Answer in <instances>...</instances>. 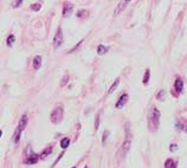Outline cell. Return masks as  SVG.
Listing matches in <instances>:
<instances>
[{
    "label": "cell",
    "instance_id": "cell-1",
    "mask_svg": "<svg viewBox=\"0 0 187 168\" xmlns=\"http://www.w3.org/2000/svg\"><path fill=\"white\" fill-rule=\"evenodd\" d=\"M159 123H160V111L155 107H153L152 112L149 115V125H151L152 130H155L159 127Z\"/></svg>",
    "mask_w": 187,
    "mask_h": 168
},
{
    "label": "cell",
    "instance_id": "cell-2",
    "mask_svg": "<svg viewBox=\"0 0 187 168\" xmlns=\"http://www.w3.org/2000/svg\"><path fill=\"white\" fill-rule=\"evenodd\" d=\"M63 115H64V110L60 106L55 108L53 111L51 112V122L55 124H58L62 120H63Z\"/></svg>",
    "mask_w": 187,
    "mask_h": 168
},
{
    "label": "cell",
    "instance_id": "cell-3",
    "mask_svg": "<svg viewBox=\"0 0 187 168\" xmlns=\"http://www.w3.org/2000/svg\"><path fill=\"white\" fill-rule=\"evenodd\" d=\"M62 44H63V33H62L60 29H58V31H57V33L55 34V38H53V46L57 49Z\"/></svg>",
    "mask_w": 187,
    "mask_h": 168
},
{
    "label": "cell",
    "instance_id": "cell-4",
    "mask_svg": "<svg viewBox=\"0 0 187 168\" xmlns=\"http://www.w3.org/2000/svg\"><path fill=\"white\" fill-rule=\"evenodd\" d=\"M72 8H73L72 3H64V5H63V17H69L72 13Z\"/></svg>",
    "mask_w": 187,
    "mask_h": 168
},
{
    "label": "cell",
    "instance_id": "cell-5",
    "mask_svg": "<svg viewBox=\"0 0 187 168\" xmlns=\"http://www.w3.org/2000/svg\"><path fill=\"white\" fill-rule=\"evenodd\" d=\"M127 101H128V95L127 94H123L121 97H120V99L116 102V108L117 109H121V108H123L124 107V104L127 103Z\"/></svg>",
    "mask_w": 187,
    "mask_h": 168
},
{
    "label": "cell",
    "instance_id": "cell-6",
    "mask_svg": "<svg viewBox=\"0 0 187 168\" xmlns=\"http://www.w3.org/2000/svg\"><path fill=\"white\" fill-rule=\"evenodd\" d=\"M128 4H129V1H121L119 5H117V7L115 8V12H114V14L115 16H117V14H120L121 12L126 8L127 6H128Z\"/></svg>",
    "mask_w": 187,
    "mask_h": 168
},
{
    "label": "cell",
    "instance_id": "cell-7",
    "mask_svg": "<svg viewBox=\"0 0 187 168\" xmlns=\"http://www.w3.org/2000/svg\"><path fill=\"white\" fill-rule=\"evenodd\" d=\"M26 124H27V116H26V115H23L21 117H20V121H19V125H18V128L23 132L24 129H25V127H26Z\"/></svg>",
    "mask_w": 187,
    "mask_h": 168
},
{
    "label": "cell",
    "instance_id": "cell-8",
    "mask_svg": "<svg viewBox=\"0 0 187 168\" xmlns=\"http://www.w3.org/2000/svg\"><path fill=\"white\" fill-rule=\"evenodd\" d=\"M40 65H42V57L40 56H36L34 59H33V68L36 70H38L40 68Z\"/></svg>",
    "mask_w": 187,
    "mask_h": 168
},
{
    "label": "cell",
    "instance_id": "cell-9",
    "mask_svg": "<svg viewBox=\"0 0 187 168\" xmlns=\"http://www.w3.org/2000/svg\"><path fill=\"white\" fill-rule=\"evenodd\" d=\"M174 88H175L179 93L182 90V88H184V83H182V81H181L180 78H177V80H175V82H174Z\"/></svg>",
    "mask_w": 187,
    "mask_h": 168
},
{
    "label": "cell",
    "instance_id": "cell-10",
    "mask_svg": "<svg viewBox=\"0 0 187 168\" xmlns=\"http://www.w3.org/2000/svg\"><path fill=\"white\" fill-rule=\"evenodd\" d=\"M29 159H27V163H30V165H33V163H36L37 161H38V159H39V156L37 154H32V155H29Z\"/></svg>",
    "mask_w": 187,
    "mask_h": 168
},
{
    "label": "cell",
    "instance_id": "cell-11",
    "mask_svg": "<svg viewBox=\"0 0 187 168\" xmlns=\"http://www.w3.org/2000/svg\"><path fill=\"white\" fill-rule=\"evenodd\" d=\"M20 135H21V130H20L19 128H17L16 132H14V135H13V142H14V143H18V142H19Z\"/></svg>",
    "mask_w": 187,
    "mask_h": 168
},
{
    "label": "cell",
    "instance_id": "cell-12",
    "mask_svg": "<svg viewBox=\"0 0 187 168\" xmlns=\"http://www.w3.org/2000/svg\"><path fill=\"white\" fill-rule=\"evenodd\" d=\"M108 50H109V47H107L104 45H98V47H97V53L98 55H104V53L108 52Z\"/></svg>",
    "mask_w": 187,
    "mask_h": 168
},
{
    "label": "cell",
    "instance_id": "cell-13",
    "mask_svg": "<svg viewBox=\"0 0 187 168\" xmlns=\"http://www.w3.org/2000/svg\"><path fill=\"white\" fill-rule=\"evenodd\" d=\"M119 83H120V78H116V80H115V82L113 83V85H111V86H110V89L108 90V94H113V93L115 91V89L117 88Z\"/></svg>",
    "mask_w": 187,
    "mask_h": 168
},
{
    "label": "cell",
    "instance_id": "cell-14",
    "mask_svg": "<svg viewBox=\"0 0 187 168\" xmlns=\"http://www.w3.org/2000/svg\"><path fill=\"white\" fill-rule=\"evenodd\" d=\"M69 145H70V140H69L68 137L62 139V141H60V147H62V148L65 149V148H68V147H69Z\"/></svg>",
    "mask_w": 187,
    "mask_h": 168
},
{
    "label": "cell",
    "instance_id": "cell-15",
    "mask_svg": "<svg viewBox=\"0 0 187 168\" xmlns=\"http://www.w3.org/2000/svg\"><path fill=\"white\" fill-rule=\"evenodd\" d=\"M52 152V147H47L42 154H40V159H45L46 156H47V155L50 154V153H51Z\"/></svg>",
    "mask_w": 187,
    "mask_h": 168
},
{
    "label": "cell",
    "instance_id": "cell-16",
    "mask_svg": "<svg viewBox=\"0 0 187 168\" xmlns=\"http://www.w3.org/2000/svg\"><path fill=\"white\" fill-rule=\"evenodd\" d=\"M149 77H151V71H149V69H147L146 71H145V76H143V84H147L148 83V81H149Z\"/></svg>",
    "mask_w": 187,
    "mask_h": 168
},
{
    "label": "cell",
    "instance_id": "cell-17",
    "mask_svg": "<svg viewBox=\"0 0 187 168\" xmlns=\"http://www.w3.org/2000/svg\"><path fill=\"white\" fill-rule=\"evenodd\" d=\"M14 40H16V37L13 36V34H11V36H8V38H7V46H12L13 45V43H14Z\"/></svg>",
    "mask_w": 187,
    "mask_h": 168
},
{
    "label": "cell",
    "instance_id": "cell-18",
    "mask_svg": "<svg viewBox=\"0 0 187 168\" xmlns=\"http://www.w3.org/2000/svg\"><path fill=\"white\" fill-rule=\"evenodd\" d=\"M166 168H177V166H175V163H174V161L172 160V159H168L167 161H166Z\"/></svg>",
    "mask_w": 187,
    "mask_h": 168
},
{
    "label": "cell",
    "instance_id": "cell-19",
    "mask_svg": "<svg viewBox=\"0 0 187 168\" xmlns=\"http://www.w3.org/2000/svg\"><path fill=\"white\" fill-rule=\"evenodd\" d=\"M31 8H32L33 11H39V10L42 8V5H40L39 3H36V4H33V5L31 6Z\"/></svg>",
    "mask_w": 187,
    "mask_h": 168
},
{
    "label": "cell",
    "instance_id": "cell-20",
    "mask_svg": "<svg viewBox=\"0 0 187 168\" xmlns=\"http://www.w3.org/2000/svg\"><path fill=\"white\" fill-rule=\"evenodd\" d=\"M68 81H69V76H68V75H65V76L63 77V81L60 82V86H64V85L66 84V82H68Z\"/></svg>",
    "mask_w": 187,
    "mask_h": 168
},
{
    "label": "cell",
    "instance_id": "cell-21",
    "mask_svg": "<svg viewBox=\"0 0 187 168\" xmlns=\"http://www.w3.org/2000/svg\"><path fill=\"white\" fill-rule=\"evenodd\" d=\"M98 125H99V112L96 115V121H95V129L96 130L98 129Z\"/></svg>",
    "mask_w": 187,
    "mask_h": 168
},
{
    "label": "cell",
    "instance_id": "cell-22",
    "mask_svg": "<svg viewBox=\"0 0 187 168\" xmlns=\"http://www.w3.org/2000/svg\"><path fill=\"white\" fill-rule=\"evenodd\" d=\"M108 135H109V132L108 130H105L104 133H103V139H102V142L104 143V142L107 141V139H108Z\"/></svg>",
    "mask_w": 187,
    "mask_h": 168
},
{
    "label": "cell",
    "instance_id": "cell-23",
    "mask_svg": "<svg viewBox=\"0 0 187 168\" xmlns=\"http://www.w3.org/2000/svg\"><path fill=\"white\" fill-rule=\"evenodd\" d=\"M12 4H13V5H12L13 7H18V6H20L23 4V1H21V0H18V1H13Z\"/></svg>",
    "mask_w": 187,
    "mask_h": 168
},
{
    "label": "cell",
    "instance_id": "cell-24",
    "mask_svg": "<svg viewBox=\"0 0 187 168\" xmlns=\"http://www.w3.org/2000/svg\"><path fill=\"white\" fill-rule=\"evenodd\" d=\"M178 149V146L177 145H171V152H175Z\"/></svg>",
    "mask_w": 187,
    "mask_h": 168
},
{
    "label": "cell",
    "instance_id": "cell-25",
    "mask_svg": "<svg viewBox=\"0 0 187 168\" xmlns=\"http://www.w3.org/2000/svg\"><path fill=\"white\" fill-rule=\"evenodd\" d=\"M164 94H165V91H164V90H161V91L158 94V98H159V99H161V97H162V95H164Z\"/></svg>",
    "mask_w": 187,
    "mask_h": 168
},
{
    "label": "cell",
    "instance_id": "cell-26",
    "mask_svg": "<svg viewBox=\"0 0 187 168\" xmlns=\"http://www.w3.org/2000/svg\"><path fill=\"white\" fill-rule=\"evenodd\" d=\"M84 13H86L85 11H78V13H77V17H82Z\"/></svg>",
    "mask_w": 187,
    "mask_h": 168
},
{
    "label": "cell",
    "instance_id": "cell-27",
    "mask_svg": "<svg viewBox=\"0 0 187 168\" xmlns=\"http://www.w3.org/2000/svg\"><path fill=\"white\" fill-rule=\"evenodd\" d=\"M179 125H180V124H179ZM179 128H180V129H182L184 132H186V133H187V125H180Z\"/></svg>",
    "mask_w": 187,
    "mask_h": 168
},
{
    "label": "cell",
    "instance_id": "cell-28",
    "mask_svg": "<svg viewBox=\"0 0 187 168\" xmlns=\"http://www.w3.org/2000/svg\"><path fill=\"white\" fill-rule=\"evenodd\" d=\"M3 136V130H0V137Z\"/></svg>",
    "mask_w": 187,
    "mask_h": 168
},
{
    "label": "cell",
    "instance_id": "cell-29",
    "mask_svg": "<svg viewBox=\"0 0 187 168\" xmlns=\"http://www.w3.org/2000/svg\"><path fill=\"white\" fill-rule=\"evenodd\" d=\"M84 168H89V167H88V166H85V167H84Z\"/></svg>",
    "mask_w": 187,
    "mask_h": 168
},
{
    "label": "cell",
    "instance_id": "cell-30",
    "mask_svg": "<svg viewBox=\"0 0 187 168\" xmlns=\"http://www.w3.org/2000/svg\"><path fill=\"white\" fill-rule=\"evenodd\" d=\"M72 168H76V167H72Z\"/></svg>",
    "mask_w": 187,
    "mask_h": 168
}]
</instances>
